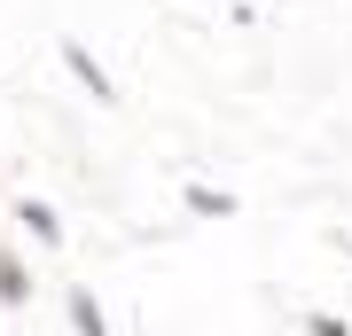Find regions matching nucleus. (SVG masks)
<instances>
[{"instance_id":"4","label":"nucleus","mask_w":352,"mask_h":336,"mask_svg":"<svg viewBox=\"0 0 352 336\" xmlns=\"http://www.w3.org/2000/svg\"><path fill=\"white\" fill-rule=\"evenodd\" d=\"M24 298H32V274H24V258L0 243V305H24Z\"/></svg>"},{"instance_id":"2","label":"nucleus","mask_w":352,"mask_h":336,"mask_svg":"<svg viewBox=\"0 0 352 336\" xmlns=\"http://www.w3.org/2000/svg\"><path fill=\"white\" fill-rule=\"evenodd\" d=\"M63 63H71V78H78V87H87L94 102H118V87H110V71H102V63H94L87 47H78V39H63Z\"/></svg>"},{"instance_id":"1","label":"nucleus","mask_w":352,"mask_h":336,"mask_svg":"<svg viewBox=\"0 0 352 336\" xmlns=\"http://www.w3.org/2000/svg\"><path fill=\"white\" fill-rule=\"evenodd\" d=\"M63 321H71V336H110V313H102L94 289H63Z\"/></svg>"},{"instance_id":"5","label":"nucleus","mask_w":352,"mask_h":336,"mask_svg":"<svg viewBox=\"0 0 352 336\" xmlns=\"http://www.w3.org/2000/svg\"><path fill=\"white\" fill-rule=\"evenodd\" d=\"M188 212H196V219H235V196H227V188L188 180Z\"/></svg>"},{"instance_id":"3","label":"nucleus","mask_w":352,"mask_h":336,"mask_svg":"<svg viewBox=\"0 0 352 336\" xmlns=\"http://www.w3.org/2000/svg\"><path fill=\"white\" fill-rule=\"evenodd\" d=\"M16 219L32 227V243H47V250L63 243V212H55V203H39V196H24V203H16Z\"/></svg>"},{"instance_id":"6","label":"nucleus","mask_w":352,"mask_h":336,"mask_svg":"<svg viewBox=\"0 0 352 336\" xmlns=\"http://www.w3.org/2000/svg\"><path fill=\"white\" fill-rule=\"evenodd\" d=\"M305 336H352V328L337 321V313H305Z\"/></svg>"}]
</instances>
